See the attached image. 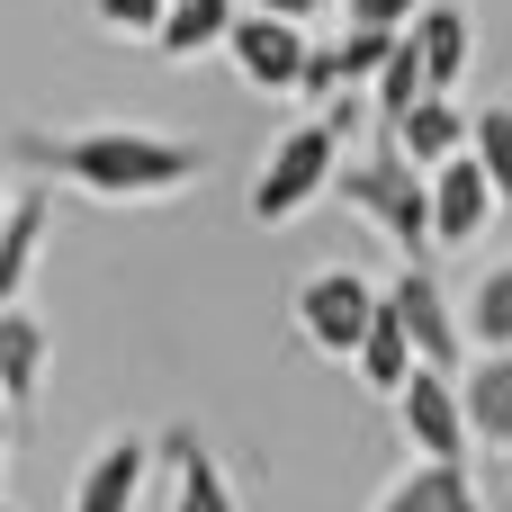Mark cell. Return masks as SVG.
Listing matches in <instances>:
<instances>
[{
  "mask_svg": "<svg viewBox=\"0 0 512 512\" xmlns=\"http://www.w3.org/2000/svg\"><path fill=\"white\" fill-rule=\"evenodd\" d=\"M369 81H378V117H405V108L432 90V81H423V54H414V36H405V27H396V45H387V63H378Z\"/></svg>",
  "mask_w": 512,
  "mask_h": 512,
  "instance_id": "19",
  "label": "cell"
},
{
  "mask_svg": "<svg viewBox=\"0 0 512 512\" xmlns=\"http://www.w3.org/2000/svg\"><path fill=\"white\" fill-rule=\"evenodd\" d=\"M333 153H342V117H315V126L279 135L270 171L252 180V216H261V225H288V216H306V207H315V189L333 180Z\"/></svg>",
  "mask_w": 512,
  "mask_h": 512,
  "instance_id": "2",
  "label": "cell"
},
{
  "mask_svg": "<svg viewBox=\"0 0 512 512\" xmlns=\"http://www.w3.org/2000/svg\"><path fill=\"white\" fill-rule=\"evenodd\" d=\"M387 45H396V27H360V18H351V36L333 45V63H342V81H369V72L387 63Z\"/></svg>",
  "mask_w": 512,
  "mask_h": 512,
  "instance_id": "22",
  "label": "cell"
},
{
  "mask_svg": "<svg viewBox=\"0 0 512 512\" xmlns=\"http://www.w3.org/2000/svg\"><path fill=\"white\" fill-rule=\"evenodd\" d=\"M162 459H171V512H234V486L216 477V459L198 450V432L189 423H171V441H162Z\"/></svg>",
  "mask_w": 512,
  "mask_h": 512,
  "instance_id": "14",
  "label": "cell"
},
{
  "mask_svg": "<svg viewBox=\"0 0 512 512\" xmlns=\"http://www.w3.org/2000/svg\"><path fill=\"white\" fill-rule=\"evenodd\" d=\"M486 216H495V180H486V162H477L468 144L441 153V171H432V243H477Z\"/></svg>",
  "mask_w": 512,
  "mask_h": 512,
  "instance_id": "7",
  "label": "cell"
},
{
  "mask_svg": "<svg viewBox=\"0 0 512 512\" xmlns=\"http://www.w3.org/2000/svg\"><path fill=\"white\" fill-rule=\"evenodd\" d=\"M342 198L360 216H378L405 252H432V180L405 162V153H378V162H351L342 171Z\"/></svg>",
  "mask_w": 512,
  "mask_h": 512,
  "instance_id": "3",
  "label": "cell"
},
{
  "mask_svg": "<svg viewBox=\"0 0 512 512\" xmlns=\"http://www.w3.org/2000/svg\"><path fill=\"white\" fill-rule=\"evenodd\" d=\"M387 306L405 315V333H414V360H432V369H459V315H450V297L432 288V270H405V279L387 288Z\"/></svg>",
  "mask_w": 512,
  "mask_h": 512,
  "instance_id": "8",
  "label": "cell"
},
{
  "mask_svg": "<svg viewBox=\"0 0 512 512\" xmlns=\"http://www.w3.org/2000/svg\"><path fill=\"white\" fill-rule=\"evenodd\" d=\"M468 153L486 162V180H495V207H512V108H486V117L468 126Z\"/></svg>",
  "mask_w": 512,
  "mask_h": 512,
  "instance_id": "21",
  "label": "cell"
},
{
  "mask_svg": "<svg viewBox=\"0 0 512 512\" xmlns=\"http://www.w3.org/2000/svg\"><path fill=\"white\" fill-rule=\"evenodd\" d=\"M468 333H477L486 351H512V261L486 270V288L468 297Z\"/></svg>",
  "mask_w": 512,
  "mask_h": 512,
  "instance_id": "20",
  "label": "cell"
},
{
  "mask_svg": "<svg viewBox=\"0 0 512 512\" xmlns=\"http://www.w3.org/2000/svg\"><path fill=\"white\" fill-rule=\"evenodd\" d=\"M225 27H234V0H171L153 45L162 54H207V45H225Z\"/></svg>",
  "mask_w": 512,
  "mask_h": 512,
  "instance_id": "18",
  "label": "cell"
},
{
  "mask_svg": "<svg viewBox=\"0 0 512 512\" xmlns=\"http://www.w3.org/2000/svg\"><path fill=\"white\" fill-rule=\"evenodd\" d=\"M225 54L243 63L252 90H297V63H306V27L279 18V9H234L225 27Z\"/></svg>",
  "mask_w": 512,
  "mask_h": 512,
  "instance_id": "4",
  "label": "cell"
},
{
  "mask_svg": "<svg viewBox=\"0 0 512 512\" xmlns=\"http://www.w3.org/2000/svg\"><path fill=\"white\" fill-rule=\"evenodd\" d=\"M0 216H9V198H0Z\"/></svg>",
  "mask_w": 512,
  "mask_h": 512,
  "instance_id": "26",
  "label": "cell"
},
{
  "mask_svg": "<svg viewBox=\"0 0 512 512\" xmlns=\"http://www.w3.org/2000/svg\"><path fill=\"white\" fill-rule=\"evenodd\" d=\"M252 9H279V18H315L324 0H252Z\"/></svg>",
  "mask_w": 512,
  "mask_h": 512,
  "instance_id": "25",
  "label": "cell"
},
{
  "mask_svg": "<svg viewBox=\"0 0 512 512\" xmlns=\"http://www.w3.org/2000/svg\"><path fill=\"white\" fill-rule=\"evenodd\" d=\"M18 162H36L54 180H81L99 198H162V189H189L207 153L162 144V135H18Z\"/></svg>",
  "mask_w": 512,
  "mask_h": 512,
  "instance_id": "1",
  "label": "cell"
},
{
  "mask_svg": "<svg viewBox=\"0 0 512 512\" xmlns=\"http://www.w3.org/2000/svg\"><path fill=\"white\" fill-rule=\"evenodd\" d=\"M405 36H414V54H423V81L432 90H459V72H468V54H477V27H468V9H414L405 18Z\"/></svg>",
  "mask_w": 512,
  "mask_h": 512,
  "instance_id": "9",
  "label": "cell"
},
{
  "mask_svg": "<svg viewBox=\"0 0 512 512\" xmlns=\"http://www.w3.org/2000/svg\"><path fill=\"white\" fill-rule=\"evenodd\" d=\"M378 512H486V504H477V486H468V459H423L405 486H387Z\"/></svg>",
  "mask_w": 512,
  "mask_h": 512,
  "instance_id": "15",
  "label": "cell"
},
{
  "mask_svg": "<svg viewBox=\"0 0 512 512\" xmlns=\"http://www.w3.org/2000/svg\"><path fill=\"white\" fill-rule=\"evenodd\" d=\"M45 225H54V198H45V189H27V198L0 216V306L18 297L27 261H36V243H45Z\"/></svg>",
  "mask_w": 512,
  "mask_h": 512,
  "instance_id": "17",
  "label": "cell"
},
{
  "mask_svg": "<svg viewBox=\"0 0 512 512\" xmlns=\"http://www.w3.org/2000/svg\"><path fill=\"white\" fill-rule=\"evenodd\" d=\"M459 414H468V441H486V450H512V351L477 360V369L459 378Z\"/></svg>",
  "mask_w": 512,
  "mask_h": 512,
  "instance_id": "10",
  "label": "cell"
},
{
  "mask_svg": "<svg viewBox=\"0 0 512 512\" xmlns=\"http://www.w3.org/2000/svg\"><path fill=\"white\" fill-rule=\"evenodd\" d=\"M414 9H423V0H351L342 18H360V27H405Z\"/></svg>",
  "mask_w": 512,
  "mask_h": 512,
  "instance_id": "24",
  "label": "cell"
},
{
  "mask_svg": "<svg viewBox=\"0 0 512 512\" xmlns=\"http://www.w3.org/2000/svg\"><path fill=\"white\" fill-rule=\"evenodd\" d=\"M351 360H360V378H369L378 396H396V387H405V369H414V333H405V315H396L387 297L369 306V324H360Z\"/></svg>",
  "mask_w": 512,
  "mask_h": 512,
  "instance_id": "13",
  "label": "cell"
},
{
  "mask_svg": "<svg viewBox=\"0 0 512 512\" xmlns=\"http://www.w3.org/2000/svg\"><path fill=\"white\" fill-rule=\"evenodd\" d=\"M36 378H45V324L36 315H18V297L0 306V396L9 405H27L36 396Z\"/></svg>",
  "mask_w": 512,
  "mask_h": 512,
  "instance_id": "16",
  "label": "cell"
},
{
  "mask_svg": "<svg viewBox=\"0 0 512 512\" xmlns=\"http://www.w3.org/2000/svg\"><path fill=\"white\" fill-rule=\"evenodd\" d=\"M135 495H144V441H135V432H117V441L81 468L72 512H135Z\"/></svg>",
  "mask_w": 512,
  "mask_h": 512,
  "instance_id": "11",
  "label": "cell"
},
{
  "mask_svg": "<svg viewBox=\"0 0 512 512\" xmlns=\"http://www.w3.org/2000/svg\"><path fill=\"white\" fill-rule=\"evenodd\" d=\"M162 9H171V0H99V18H108L117 36H153V27H162Z\"/></svg>",
  "mask_w": 512,
  "mask_h": 512,
  "instance_id": "23",
  "label": "cell"
},
{
  "mask_svg": "<svg viewBox=\"0 0 512 512\" xmlns=\"http://www.w3.org/2000/svg\"><path fill=\"white\" fill-rule=\"evenodd\" d=\"M387 135H396V153H405V162H441V153H459V144H468V126H459V99H450V90H423L405 117H387Z\"/></svg>",
  "mask_w": 512,
  "mask_h": 512,
  "instance_id": "12",
  "label": "cell"
},
{
  "mask_svg": "<svg viewBox=\"0 0 512 512\" xmlns=\"http://www.w3.org/2000/svg\"><path fill=\"white\" fill-rule=\"evenodd\" d=\"M369 306H378V288H369L360 270H315V279L297 288V324H306L315 351H351L360 324H369Z\"/></svg>",
  "mask_w": 512,
  "mask_h": 512,
  "instance_id": "6",
  "label": "cell"
},
{
  "mask_svg": "<svg viewBox=\"0 0 512 512\" xmlns=\"http://www.w3.org/2000/svg\"><path fill=\"white\" fill-rule=\"evenodd\" d=\"M396 405H405V432H414L423 459H468V414H459V378L450 369L414 360L405 387H396Z\"/></svg>",
  "mask_w": 512,
  "mask_h": 512,
  "instance_id": "5",
  "label": "cell"
}]
</instances>
